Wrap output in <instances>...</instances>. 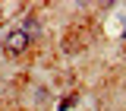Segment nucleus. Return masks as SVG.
<instances>
[{"label": "nucleus", "instance_id": "f257e3e1", "mask_svg": "<svg viewBox=\"0 0 126 111\" xmlns=\"http://www.w3.org/2000/svg\"><path fill=\"white\" fill-rule=\"evenodd\" d=\"M29 32L25 29H13V32H6V38H3V54L6 57H19L25 48H29Z\"/></svg>", "mask_w": 126, "mask_h": 111}]
</instances>
